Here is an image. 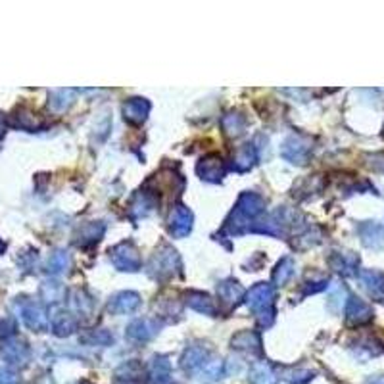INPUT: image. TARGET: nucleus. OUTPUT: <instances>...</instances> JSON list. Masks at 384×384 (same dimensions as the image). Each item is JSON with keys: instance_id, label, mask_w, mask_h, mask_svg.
<instances>
[{"instance_id": "f257e3e1", "label": "nucleus", "mask_w": 384, "mask_h": 384, "mask_svg": "<svg viewBox=\"0 0 384 384\" xmlns=\"http://www.w3.org/2000/svg\"><path fill=\"white\" fill-rule=\"evenodd\" d=\"M265 212V200L256 194V192H242L235 212L227 221L223 232L231 237H240L244 232H250L254 229V221Z\"/></svg>"}, {"instance_id": "f03ea898", "label": "nucleus", "mask_w": 384, "mask_h": 384, "mask_svg": "<svg viewBox=\"0 0 384 384\" xmlns=\"http://www.w3.org/2000/svg\"><path fill=\"white\" fill-rule=\"evenodd\" d=\"M246 304L258 315L261 327H269L275 317V288L269 283H258L246 294Z\"/></svg>"}, {"instance_id": "7ed1b4c3", "label": "nucleus", "mask_w": 384, "mask_h": 384, "mask_svg": "<svg viewBox=\"0 0 384 384\" xmlns=\"http://www.w3.org/2000/svg\"><path fill=\"white\" fill-rule=\"evenodd\" d=\"M181 269V258L171 246H162L150 261V273L156 278H169Z\"/></svg>"}, {"instance_id": "20e7f679", "label": "nucleus", "mask_w": 384, "mask_h": 384, "mask_svg": "<svg viewBox=\"0 0 384 384\" xmlns=\"http://www.w3.org/2000/svg\"><path fill=\"white\" fill-rule=\"evenodd\" d=\"M312 139H307L304 135H290L285 142L281 145V156L290 162L294 166H304L310 154H312Z\"/></svg>"}, {"instance_id": "39448f33", "label": "nucleus", "mask_w": 384, "mask_h": 384, "mask_svg": "<svg viewBox=\"0 0 384 384\" xmlns=\"http://www.w3.org/2000/svg\"><path fill=\"white\" fill-rule=\"evenodd\" d=\"M18 310L23 319L27 329H31L35 332H45L48 329V315L45 312V307L33 300H20L18 302Z\"/></svg>"}, {"instance_id": "423d86ee", "label": "nucleus", "mask_w": 384, "mask_h": 384, "mask_svg": "<svg viewBox=\"0 0 384 384\" xmlns=\"http://www.w3.org/2000/svg\"><path fill=\"white\" fill-rule=\"evenodd\" d=\"M110 259L120 271L135 273L140 269V254L132 242H121L110 250Z\"/></svg>"}, {"instance_id": "0eeeda50", "label": "nucleus", "mask_w": 384, "mask_h": 384, "mask_svg": "<svg viewBox=\"0 0 384 384\" xmlns=\"http://www.w3.org/2000/svg\"><path fill=\"white\" fill-rule=\"evenodd\" d=\"M0 358L12 367H26L31 359V350H29L27 342L20 340V338L10 337L0 346Z\"/></svg>"}, {"instance_id": "6e6552de", "label": "nucleus", "mask_w": 384, "mask_h": 384, "mask_svg": "<svg viewBox=\"0 0 384 384\" xmlns=\"http://www.w3.org/2000/svg\"><path fill=\"white\" fill-rule=\"evenodd\" d=\"M48 323H50V329L56 337L66 338L69 334L75 332L77 329V319L73 315L69 310L66 307H60V305H54L50 310V317H48Z\"/></svg>"}, {"instance_id": "1a4fd4ad", "label": "nucleus", "mask_w": 384, "mask_h": 384, "mask_svg": "<svg viewBox=\"0 0 384 384\" xmlns=\"http://www.w3.org/2000/svg\"><path fill=\"white\" fill-rule=\"evenodd\" d=\"M196 173L202 181L208 183H219V181L225 177L227 167L223 158L219 154H208L204 158L200 159L198 166H196Z\"/></svg>"}, {"instance_id": "9d476101", "label": "nucleus", "mask_w": 384, "mask_h": 384, "mask_svg": "<svg viewBox=\"0 0 384 384\" xmlns=\"http://www.w3.org/2000/svg\"><path fill=\"white\" fill-rule=\"evenodd\" d=\"M208 356L210 350L204 344H192L188 346L183 356H181V367L185 373H194L198 369H204V365L208 363Z\"/></svg>"}, {"instance_id": "9b49d317", "label": "nucleus", "mask_w": 384, "mask_h": 384, "mask_svg": "<svg viewBox=\"0 0 384 384\" xmlns=\"http://www.w3.org/2000/svg\"><path fill=\"white\" fill-rule=\"evenodd\" d=\"M159 324L154 319H135L129 327H127V338L135 340V342H148L150 338L158 334Z\"/></svg>"}, {"instance_id": "f8f14e48", "label": "nucleus", "mask_w": 384, "mask_h": 384, "mask_svg": "<svg viewBox=\"0 0 384 384\" xmlns=\"http://www.w3.org/2000/svg\"><path fill=\"white\" fill-rule=\"evenodd\" d=\"M140 305V296L137 292L125 290L118 292L115 296L110 298V304H108V310L115 315H127V313H132L139 310Z\"/></svg>"}, {"instance_id": "ddd939ff", "label": "nucleus", "mask_w": 384, "mask_h": 384, "mask_svg": "<svg viewBox=\"0 0 384 384\" xmlns=\"http://www.w3.org/2000/svg\"><path fill=\"white\" fill-rule=\"evenodd\" d=\"M192 221H194V215H192L191 210L186 205H177L171 215L169 232H171L173 237H177V239H185L186 235H191Z\"/></svg>"}, {"instance_id": "4468645a", "label": "nucleus", "mask_w": 384, "mask_h": 384, "mask_svg": "<svg viewBox=\"0 0 384 384\" xmlns=\"http://www.w3.org/2000/svg\"><path fill=\"white\" fill-rule=\"evenodd\" d=\"M346 319L351 324H363L373 319L371 305L365 304L358 296H350L346 302Z\"/></svg>"}, {"instance_id": "2eb2a0df", "label": "nucleus", "mask_w": 384, "mask_h": 384, "mask_svg": "<svg viewBox=\"0 0 384 384\" xmlns=\"http://www.w3.org/2000/svg\"><path fill=\"white\" fill-rule=\"evenodd\" d=\"M148 113H150V102L146 98H129L123 104V118L132 125L145 123Z\"/></svg>"}, {"instance_id": "dca6fc26", "label": "nucleus", "mask_w": 384, "mask_h": 384, "mask_svg": "<svg viewBox=\"0 0 384 384\" xmlns=\"http://www.w3.org/2000/svg\"><path fill=\"white\" fill-rule=\"evenodd\" d=\"M231 346L235 350L244 351L248 356H261V338H259L258 332L254 331H242L235 334Z\"/></svg>"}, {"instance_id": "f3484780", "label": "nucleus", "mask_w": 384, "mask_h": 384, "mask_svg": "<svg viewBox=\"0 0 384 384\" xmlns=\"http://www.w3.org/2000/svg\"><path fill=\"white\" fill-rule=\"evenodd\" d=\"M358 277L365 290L369 292V296L384 302V273L375 271V269H363L358 273Z\"/></svg>"}, {"instance_id": "a211bd4d", "label": "nucleus", "mask_w": 384, "mask_h": 384, "mask_svg": "<svg viewBox=\"0 0 384 384\" xmlns=\"http://www.w3.org/2000/svg\"><path fill=\"white\" fill-rule=\"evenodd\" d=\"M148 384H171V363L166 356H156L148 367Z\"/></svg>"}, {"instance_id": "6ab92c4d", "label": "nucleus", "mask_w": 384, "mask_h": 384, "mask_svg": "<svg viewBox=\"0 0 384 384\" xmlns=\"http://www.w3.org/2000/svg\"><path fill=\"white\" fill-rule=\"evenodd\" d=\"M258 148L254 142H248V145L240 146L235 158H232V169L239 173L250 171L256 164H258Z\"/></svg>"}, {"instance_id": "aec40b11", "label": "nucleus", "mask_w": 384, "mask_h": 384, "mask_svg": "<svg viewBox=\"0 0 384 384\" xmlns=\"http://www.w3.org/2000/svg\"><path fill=\"white\" fill-rule=\"evenodd\" d=\"M329 264L337 273L344 275V277H351L356 275V269L359 265V258L354 252H332L329 258Z\"/></svg>"}, {"instance_id": "412c9836", "label": "nucleus", "mask_w": 384, "mask_h": 384, "mask_svg": "<svg viewBox=\"0 0 384 384\" xmlns=\"http://www.w3.org/2000/svg\"><path fill=\"white\" fill-rule=\"evenodd\" d=\"M218 294L223 304H227L229 307H235V305L240 304V300L244 298V288L237 281L225 278V281H221L218 285Z\"/></svg>"}, {"instance_id": "4be33fe9", "label": "nucleus", "mask_w": 384, "mask_h": 384, "mask_svg": "<svg viewBox=\"0 0 384 384\" xmlns=\"http://www.w3.org/2000/svg\"><path fill=\"white\" fill-rule=\"evenodd\" d=\"M186 304L191 310L198 313H204V315H215L218 313V304L212 296H208L204 292H188L186 294Z\"/></svg>"}, {"instance_id": "5701e85b", "label": "nucleus", "mask_w": 384, "mask_h": 384, "mask_svg": "<svg viewBox=\"0 0 384 384\" xmlns=\"http://www.w3.org/2000/svg\"><path fill=\"white\" fill-rule=\"evenodd\" d=\"M359 237H361V242L367 248H380L384 239V231L383 227L373 223V221H365V223H359L358 227Z\"/></svg>"}, {"instance_id": "b1692460", "label": "nucleus", "mask_w": 384, "mask_h": 384, "mask_svg": "<svg viewBox=\"0 0 384 384\" xmlns=\"http://www.w3.org/2000/svg\"><path fill=\"white\" fill-rule=\"evenodd\" d=\"M75 94H77L75 89H54V91H50V96H48V108L56 113L66 112L67 108L73 104Z\"/></svg>"}, {"instance_id": "393cba45", "label": "nucleus", "mask_w": 384, "mask_h": 384, "mask_svg": "<svg viewBox=\"0 0 384 384\" xmlns=\"http://www.w3.org/2000/svg\"><path fill=\"white\" fill-rule=\"evenodd\" d=\"M250 384H277V375L267 361H256L248 373Z\"/></svg>"}, {"instance_id": "a878e982", "label": "nucleus", "mask_w": 384, "mask_h": 384, "mask_svg": "<svg viewBox=\"0 0 384 384\" xmlns=\"http://www.w3.org/2000/svg\"><path fill=\"white\" fill-rule=\"evenodd\" d=\"M154 208H156V198H154L152 194H148V192H139L135 198H132L131 204V213L135 219L146 218L148 213L154 212Z\"/></svg>"}, {"instance_id": "bb28decb", "label": "nucleus", "mask_w": 384, "mask_h": 384, "mask_svg": "<svg viewBox=\"0 0 384 384\" xmlns=\"http://www.w3.org/2000/svg\"><path fill=\"white\" fill-rule=\"evenodd\" d=\"M221 127H223L227 137H240L246 129V118L240 115L239 112L227 113V115H223V120H221Z\"/></svg>"}, {"instance_id": "cd10ccee", "label": "nucleus", "mask_w": 384, "mask_h": 384, "mask_svg": "<svg viewBox=\"0 0 384 384\" xmlns=\"http://www.w3.org/2000/svg\"><path fill=\"white\" fill-rule=\"evenodd\" d=\"M69 265H72V258H69V254L66 250H56V252L48 258L47 261V271L50 275H62V273H66L69 269Z\"/></svg>"}, {"instance_id": "c85d7f7f", "label": "nucleus", "mask_w": 384, "mask_h": 384, "mask_svg": "<svg viewBox=\"0 0 384 384\" xmlns=\"http://www.w3.org/2000/svg\"><path fill=\"white\" fill-rule=\"evenodd\" d=\"M13 125L20 127V129H26V131H37L45 123L37 118V113L29 112V110H18V112L13 113Z\"/></svg>"}, {"instance_id": "c756f323", "label": "nucleus", "mask_w": 384, "mask_h": 384, "mask_svg": "<svg viewBox=\"0 0 384 384\" xmlns=\"http://www.w3.org/2000/svg\"><path fill=\"white\" fill-rule=\"evenodd\" d=\"M104 235V225L102 223H89V225L81 227L79 235H77V242L81 246H89L98 242Z\"/></svg>"}, {"instance_id": "7c9ffc66", "label": "nucleus", "mask_w": 384, "mask_h": 384, "mask_svg": "<svg viewBox=\"0 0 384 384\" xmlns=\"http://www.w3.org/2000/svg\"><path fill=\"white\" fill-rule=\"evenodd\" d=\"M292 275H294V259L283 258L273 273V283H275V286H285L290 281Z\"/></svg>"}, {"instance_id": "2f4dec72", "label": "nucleus", "mask_w": 384, "mask_h": 384, "mask_svg": "<svg viewBox=\"0 0 384 384\" xmlns=\"http://www.w3.org/2000/svg\"><path fill=\"white\" fill-rule=\"evenodd\" d=\"M115 377H118V380H121V383H135L137 378L142 377V365H140L139 361H127V363L121 365L120 369L115 371Z\"/></svg>"}, {"instance_id": "473e14b6", "label": "nucleus", "mask_w": 384, "mask_h": 384, "mask_svg": "<svg viewBox=\"0 0 384 384\" xmlns=\"http://www.w3.org/2000/svg\"><path fill=\"white\" fill-rule=\"evenodd\" d=\"M40 294H43V298L48 304H56V302H60L64 298V286L60 283H56V281H47V283H43L40 286Z\"/></svg>"}, {"instance_id": "72a5a7b5", "label": "nucleus", "mask_w": 384, "mask_h": 384, "mask_svg": "<svg viewBox=\"0 0 384 384\" xmlns=\"http://www.w3.org/2000/svg\"><path fill=\"white\" fill-rule=\"evenodd\" d=\"M83 342L91 346H110L113 342V337L106 329H93L83 337Z\"/></svg>"}, {"instance_id": "f704fd0d", "label": "nucleus", "mask_w": 384, "mask_h": 384, "mask_svg": "<svg viewBox=\"0 0 384 384\" xmlns=\"http://www.w3.org/2000/svg\"><path fill=\"white\" fill-rule=\"evenodd\" d=\"M312 371H307V369H292V371L285 373V380L288 384H307L313 380Z\"/></svg>"}, {"instance_id": "c9c22d12", "label": "nucleus", "mask_w": 384, "mask_h": 384, "mask_svg": "<svg viewBox=\"0 0 384 384\" xmlns=\"http://www.w3.org/2000/svg\"><path fill=\"white\" fill-rule=\"evenodd\" d=\"M358 351L363 354V358H371V356H378V354H383V348H378V342L375 338L367 337L363 340H359L358 342Z\"/></svg>"}, {"instance_id": "e433bc0d", "label": "nucleus", "mask_w": 384, "mask_h": 384, "mask_svg": "<svg viewBox=\"0 0 384 384\" xmlns=\"http://www.w3.org/2000/svg\"><path fill=\"white\" fill-rule=\"evenodd\" d=\"M72 307L73 310H77L79 313L86 315V313H91V307H93V300L86 298L83 292H73L72 294Z\"/></svg>"}, {"instance_id": "4c0bfd02", "label": "nucleus", "mask_w": 384, "mask_h": 384, "mask_svg": "<svg viewBox=\"0 0 384 384\" xmlns=\"http://www.w3.org/2000/svg\"><path fill=\"white\" fill-rule=\"evenodd\" d=\"M204 375L205 378L210 380H218L221 378V375H225V363L221 359H215V361H208L204 365Z\"/></svg>"}, {"instance_id": "58836bf2", "label": "nucleus", "mask_w": 384, "mask_h": 384, "mask_svg": "<svg viewBox=\"0 0 384 384\" xmlns=\"http://www.w3.org/2000/svg\"><path fill=\"white\" fill-rule=\"evenodd\" d=\"M0 384H21V380L10 367H0Z\"/></svg>"}, {"instance_id": "ea45409f", "label": "nucleus", "mask_w": 384, "mask_h": 384, "mask_svg": "<svg viewBox=\"0 0 384 384\" xmlns=\"http://www.w3.org/2000/svg\"><path fill=\"white\" fill-rule=\"evenodd\" d=\"M346 292L342 286H337L334 290H332L331 294V302H329V310H332V312H338L340 307H342V300H340V296H344Z\"/></svg>"}, {"instance_id": "a19ab883", "label": "nucleus", "mask_w": 384, "mask_h": 384, "mask_svg": "<svg viewBox=\"0 0 384 384\" xmlns=\"http://www.w3.org/2000/svg\"><path fill=\"white\" fill-rule=\"evenodd\" d=\"M327 281H319V283H307V286H305V290H304V294L305 296H307V294H315V292H321V290H324V288H327Z\"/></svg>"}, {"instance_id": "79ce46f5", "label": "nucleus", "mask_w": 384, "mask_h": 384, "mask_svg": "<svg viewBox=\"0 0 384 384\" xmlns=\"http://www.w3.org/2000/svg\"><path fill=\"white\" fill-rule=\"evenodd\" d=\"M367 384H384V375H377V377H371L367 380Z\"/></svg>"}, {"instance_id": "37998d69", "label": "nucleus", "mask_w": 384, "mask_h": 384, "mask_svg": "<svg viewBox=\"0 0 384 384\" xmlns=\"http://www.w3.org/2000/svg\"><path fill=\"white\" fill-rule=\"evenodd\" d=\"M4 132H6V121H4L2 113H0V139L4 137Z\"/></svg>"}, {"instance_id": "c03bdc74", "label": "nucleus", "mask_w": 384, "mask_h": 384, "mask_svg": "<svg viewBox=\"0 0 384 384\" xmlns=\"http://www.w3.org/2000/svg\"><path fill=\"white\" fill-rule=\"evenodd\" d=\"M4 248H6V246H4V242H2V240H0V254L4 252Z\"/></svg>"}, {"instance_id": "a18cd8bd", "label": "nucleus", "mask_w": 384, "mask_h": 384, "mask_svg": "<svg viewBox=\"0 0 384 384\" xmlns=\"http://www.w3.org/2000/svg\"><path fill=\"white\" fill-rule=\"evenodd\" d=\"M383 135H384V132H383Z\"/></svg>"}]
</instances>
